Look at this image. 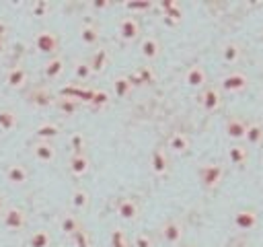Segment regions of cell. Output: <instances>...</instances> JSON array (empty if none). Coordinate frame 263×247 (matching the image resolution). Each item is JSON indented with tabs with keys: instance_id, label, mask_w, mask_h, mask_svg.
<instances>
[{
	"instance_id": "cell-8",
	"label": "cell",
	"mask_w": 263,
	"mask_h": 247,
	"mask_svg": "<svg viewBox=\"0 0 263 247\" xmlns=\"http://www.w3.org/2000/svg\"><path fill=\"white\" fill-rule=\"evenodd\" d=\"M31 152L39 163H53L55 156H58V150H55L53 142H45V140H35L33 146H31Z\"/></svg>"
},
{
	"instance_id": "cell-2",
	"label": "cell",
	"mask_w": 263,
	"mask_h": 247,
	"mask_svg": "<svg viewBox=\"0 0 263 247\" xmlns=\"http://www.w3.org/2000/svg\"><path fill=\"white\" fill-rule=\"evenodd\" d=\"M197 177H199V181L205 189H216L220 185L222 177H224V167L218 165V163H205V165L199 167Z\"/></svg>"
},
{
	"instance_id": "cell-12",
	"label": "cell",
	"mask_w": 263,
	"mask_h": 247,
	"mask_svg": "<svg viewBox=\"0 0 263 247\" xmlns=\"http://www.w3.org/2000/svg\"><path fill=\"white\" fill-rule=\"evenodd\" d=\"M205 82H208V74L203 70V66L199 64H193L187 68L185 72V84L191 86V89H205Z\"/></svg>"
},
{
	"instance_id": "cell-21",
	"label": "cell",
	"mask_w": 263,
	"mask_h": 247,
	"mask_svg": "<svg viewBox=\"0 0 263 247\" xmlns=\"http://www.w3.org/2000/svg\"><path fill=\"white\" fill-rule=\"evenodd\" d=\"M68 167H70V173H72L74 177H82V175L88 173V169H90V161H88V156H86L84 152H80V154H72L70 161H68Z\"/></svg>"
},
{
	"instance_id": "cell-37",
	"label": "cell",
	"mask_w": 263,
	"mask_h": 247,
	"mask_svg": "<svg viewBox=\"0 0 263 247\" xmlns=\"http://www.w3.org/2000/svg\"><path fill=\"white\" fill-rule=\"evenodd\" d=\"M109 247H129V241H127V235L123 228H113L111 231V237H109Z\"/></svg>"
},
{
	"instance_id": "cell-4",
	"label": "cell",
	"mask_w": 263,
	"mask_h": 247,
	"mask_svg": "<svg viewBox=\"0 0 263 247\" xmlns=\"http://www.w3.org/2000/svg\"><path fill=\"white\" fill-rule=\"evenodd\" d=\"M140 33H142V27H140V23H138L136 16H121L119 19V23H117V35H119L121 41L132 43V41H136L140 37Z\"/></svg>"
},
{
	"instance_id": "cell-9",
	"label": "cell",
	"mask_w": 263,
	"mask_h": 247,
	"mask_svg": "<svg viewBox=\"0 0 263 247\" xmlns=\"http://www.w3.org/2000/svg\"><path fill=\"white\" fill-rule=\"evenodd\" d=\"M150 169L156 177H164L171 169V163H168V154L164 148H154L152 154H150Z\"/></svg>"
},
{
	"instance_id": "cell-29",
	"label": "cell",
	"mask_w": 263,
	"mask_h": 247,
	"mask_svg": "<svg viewBox=\"0 0 263 247\" xmlns=\"http://www.w3.org/2000/svg\"><path fill=\"white\" fill-rule=\"evenodd\" d=\"M111 89H113V95H115V97H119V99H125V97L132 93L134 84H132L129 76H125V74H119V76H115V78H113V84H111Z\"/></svg>"
},
{
	"instance_id": "cell-46",
	"label": "cell",
	"mask_w": 263,
	"mask_h": 247,
	"mask_svg": "<svg viewBox=\"0 0 263 247\" xmlns=\"http://www.w3.org/2000/svg\"><path fill=\"white\" fill-rule=\"evenodd\" d=\"M6 33H8V25H6L4 21H0V39H4Z\"/></svg>"
},
{
	"instance_id": "cell-24",
	"label": "cell",
	"mask_w": 263,
	"mask_h": 247,
	"mask_svg": "<svg viewBox=\"0 0 263 247\" xmlns=\"http://www.w3.org/2000/svg\"><path fill=\"white\" fill-rule=\"evenodd\" d=\"M129 76V80H132V84L134 86H142V84H152L154 82V70L150 68V66H140V68H136L132 74H127Z\"/></svg>"
},
{
	"instance_id": "cell-30",
	"label": "cell",
	"mask_w": 263,
	"mask_h": 247,
	"mask_svg": "<svg viewBox=\"0 0 263 247\" xmlns=\"http://www.w3.org/2000/svg\"><path fill=\"white\" fill-rule=\"evenodd\" d=\"M245 142L249 146H261L263 144V126L259 121H251L247 126V136H245Z\"/></svg>"
},
{
	"instance_id": "cell-27",
	"label": "cell",
	"mask_w": 263,
	"mask_h": 247,
	"mask_svg": "<svg viewBox=\"0 0 263 247\" xmlns=\"http://www.w3.org/2000/svg\"><path fill=\"white\" fill-rule=\"evenodd\" d=\"M242 58V45L236 41H226L222 45V60L226 64H236Z\"/></svg>"
},
{
	"instance_id": "cell-42",
	"label": "cell",
	"mask_w": 263,
	"mask_h": 247,
	"mask_svg": "<svg viewBox=\"0 0 263 247\" xmlns=\"http://www.w3.org/2000/svg\"><path fill=\"white\" fill-rule=\"evenodd\" d=\"M134 247H154V239L148 233H138L134 237Z\"/></svg>"
},
{
	"instance_id": "cell-45",
	"label": "cell",
	"mask_w": 263,
	"mask_h": 247,
	"mask_svg": "<svg viewBox=\"0 0 263 247\" xmlns=\"http://www.w3.org/2000/svg\"><path fill=\"white\" fill-rule=\"evenodd\" d=\"M6 210H8V204H6V198H4L2 193H0V218L4 216V212H6Z\"/></svg>"
},
{
	"instance_id": "cell-38",
	"label": "cell",
	"mask_w": 263,
	"mask_h": 247,
	"mask_svg": "<svg viewBox=\"0 0 263 247\" xmlns=\"http://www.w3.org/2000/svg\"><path fill=\"white\" fill-rule=\"evenodd\" d=\"M162 21H164V25H168V27L179 25V23L183 21V8H181V4H177L175 8H171L168 12H164V14H162Z\"/></svg>"
},
{
	"instance_id": "cell-28",
	"label": "cell",
	"mask_w": 263,
	"mask_h": 247,
	"mask_svg": "<svg viewBox=\"0 0 263 247\" xmlns=\"http://www.w3.org/2000/svg\"><path fill=\"white\" fill-rule=\"evenodd\" d=\"M80 228H82V224H80V218H78L76 214H64V216L60 218V231H62L64 235H68L70 239H72Z\"/></svg>"
},
{
	"instance_id": "cell-47",
	"label": "cell",
	"mask_w": 263,
	"mask_h": 247,
	"mask_svg": "<svg viewBox=\"0 0 263 247\" xmlns=\"http://www.w3.org/2000/svg\"><path fill=\"white\" fill-rule=\"evenodd\" d=\"M6 49H8V45H6V39H0V56H2V54H6Z\"/></svg>"
},
{
	"instance_id": "cell-13",
	"label": "cell",
	"mask_w": 263,
	"mask_h": 247,
	"mask_svg": "<svg viewBox=\"0 0 263 247\" xmlns=\"http://www.w3.org/2000/svg\"><path fill=\"white\" fill-rule=\"evenodd\" d=\"M247 126H249V123H245L240 117H228V119H226V126H224V132H226V136H228L230 140L240 142V140H245V136H247Z\"/></svg>"
},
{
	"instance_id": "cell-43",
	"label": "cell",
	"mask_w": 263,
	"mask_h": 247,
	"mask_svg": "<svg viewBox=\"0 0 263 247\" xmlns=\"http://www.w3.org/2000/svg\"><path fill=\"white\" fill-rule=\"evenodd\" d=\"M177 4H179L177 0H160V2H156V6L162 10V14H164V12H168L171 8H175Z\"/></svg>"
},
{
	"instance_id": "cell-17",
	"label": "cell",
	"mask_w": 263,
	"mask_h": 247,
	"mask_svg": "<svg viewBox=\"0 0 263 247\" xmlns=\"http://www.w3.org/2000/svg\"><path fill=\"white\" fill-rule=\"evenodd\" d=\"M109 60H111L109 49H107V47H97V49L92 51V56L88 58V64H90V68H92V74H101V72L109 66Z\"/></svg>"
},
{
	"instance_id": "cell-5",
	"label": "cell",
	"mask_w": 263,
	"mask_h": 247,
	"mask_svg": "<svg viewBox=\"0 0 263 247\" xmlns=\"http://www.w3.org/2000/svg\"><path fill=\"white\" fill-rule=\"evenodd\" d=\"M232 222L238 231H253L259 224V214H257L255 208H240V210L234 212Z\"/></svg>"
},
{
	"instance_id": "cell-33",
	"label": "cell",
	"mask_w": 263,
	"mask_h": 247,
	"mask_svg": "<svg viewBox=\"0 0 263 247\" xmlns=\"http://www.w3.org/2000/svg\"><path fill=\"white\" fill-rule=\"evenodd\" d=\"M31 103L37 107H49L55 103V97L45 89H37L35 93H31Z\"/></svg>"
},
{
	"instance_id": "cell-1",
	"label": "cell",
	"mask_w": 263,
	"mask_h": 247,
	"mask_svg": "<svg viewBox=\"0 0 263 247\" xmlns=\"http://www.w3.org/2000/svg\"><path fill=\"white\" fill-rule=\"evenodd\" d=\"M33 43H35V49H37L39 54L49 56V58L58 56V49H60V37H58L53 31H49V29H41V31H37Z\"/></svg>"
},
{
	"instance_id": "cell-20",
	"label": "cell",
	"mask_w": 263,
	"mask_h": 247,
	"mask_svg": "<svg viewBox=\"0 0 263 247\" xmlns=\"http://www.w3.org/2000/svg\"><path fill=\"white\" fill-rule=\"evenodd\" d=\"M166 146H168V150H171V152H175V154H183V152H187V150H189L191 140H189V136H187V134H183V132H175V134H171V136H168Z\"/></svg>"
},
{
	"instance_id": "cell-14",
	"label": "cell",
	"mask_w": 263,
	"mask_h": 247,
	"mask_svg": "<svg viewBox=\"0 0 263 247\" xmlns=\"http://www.w3.org/2000/svg\"><path fill=\"white\" fill-rule=\"evenodd\" d=\"M4 175H6V181L12 183V185H25L29 181V169L25 165H21V163L8 165L6 171H4Z\"/></svg>"
},
{
	"instance_id": "cell-34",
	"label": "cell",
	"mask_w": 263,
	"mask_h": 247,
	"mask_svg": "<svg viewBox=\"0 0 263 247\" xmlns=\"http://www.w3.org/2000/svg\"><path fill=\"white\" fill-rule=\"evenodd\" d=\"M109 101H111V95L105 89H92V95H90L88 103H90L92 109H103V107L109 105Z\"/></svg>"
},
{
	"instance_id": "cell-18",
	"label": "cell",
	"mask_w": 263,
	"mask_h": 247,
	"mask_svg": "<svg viewBox=\"0 0 263 247\" xmlns=\"http://www.w3.org/2000/svg\"><path fill=\"white\" fill-rule=\"evenodd\" d=\"M53 107H55L62 115L72 117V115H76V111L80 109V101L74 99V97H68V95H60V97H55Z\"/></svg>"
},
{
	"instance_id": "cell-6",
	"label": "cell",
	"mask_w": 263,
	"mask_h": 247,
	"mask_svg": "<svg viewBox=\"0 0 263 247\" xmlns=\"http://www.w3.org/2000/svg\"><path fill=\"white\" fill-rule=\"evenodd\" d=\"M115 210H117V216L121 220H125V222H134L140 216V204L134 198H121V200H117Z\"/></svg>"
},
{
	"instance_id": "cell-19",
	"label": "cell",
	"mask_w": 263,
	"mask_h": 247,
	"mask_svg": "<svg viewBox=\"0 0 263 247\" xmlns=\"http://www.w3.org/2000/svg\"><path fill=\"white\" fill-rule=\"evenodd\" d=\"M78 37H80V41H82L84 45L92 47V45H97L99 39H101V29H99L95 23H84V25L78 29Z\"/></svg>"
},
{
	"instance_id": "cell-32",
	"label": "cell",
	"mask_w": 263,
	"mask_h": 247,
	"mask_svg": "<svg viewBox=\"0 0 263 247\" xmlns=\"http://www.w3.org/2000/svg\"><path fill=\"white\" fill-rule=\"evenodd\" d=\"M72 74H74V78L76 80H88L90 76H92V68H90V64H88V60H74V64H72Z\"/></svg>"
},
{
	"instance_id": "cell-16",
	"label": "cell",
	"mask_w": 263,
	"mask_h": 247,
	"mask_svg": "<svg viewBox=\"0 0 263 247\" xmlns=\"http://www.w3.org/2000/svg\"><path fill=\"white\" fill-rule=\"evenodd\" d=\"M160 41L154 37V35H148V37H144L142 41H140V54H142V58L144 60H148V62H152V60H156L158 56H160Z\"/></svg>"
},
{
	"instance_id": "cell-39",
	"label": "cell",
	"mask_w": 263,
	"mask_h": 247,
	"mask_svg": "<svg viewBox=\"0 0 263 247\" xmlns=\"http://www.w3.org/2000/svg\"><path fill=\"white\" fill-rule=\"evenodd\" d=\"M49 10H51V4H49L47 0H35V2L31 4V14H33L35 19H43V16H47Z\"/></svg>"
},
{
	"instance_id": "cell-35",
	"label": "cell",
	"mask_w": 263,
	"mask_h": 247,
	"mask_svg": "<svg viewBox=\"0 0 263 247\" xmlns=\"http://www.w3.org/2000/svg\"><path fill=\"white\" fill-rule=\"evenodd\" d=\"M29 247H51V235L45 228L35 231L29 237Z\"/></svg>"
},
{
	"instance_id": "cell-22",
	"label": "cell",
	"mask_w": 263,
	"mask_h": 247,
	"mask_svg": "<svg viewBox=\"0 0 263 247\" xmlns=\"http://www.w3.org/2000/svg\"><path fill=\"white\" fill-rule=\"evenodd\" d=\"M64 68H66L64 58H62V56H53V58H49V60L43 64V76L49 78V80L60 78L62 72H64Z\"/></svg>"
},
{
	"instance_id": "cell-41",
	"label": "cell",
	"mask_w": 263,
	"mask_h": 247,
	"mask_svg": "<svg viewBox=\"0 0 263 247\" xmlns=\"http://www.w3.org/2000/svg\"><path fill=\"white\" fill-rule=\"evenodd\" d=\"M84 146H86V138L82 134H72L70 136V148H72V154H80L84 152Z\"/></svg>"
},
{
	"instance_id": "cell-3",
	"label": "cell",
	"mask_w": 263,
	"mask_h": 247,
	"mask_svg": "<svg viewBox=\"0 0 263 247\" xmlns=\"http://www.w3.org/2000/svg\"><path fill=\"white\" fill-rule=\"evenodd\" d=\"M247 86H249V76L240 70H232V72L224 74L222 80H220V89L224 93H232V95L247 91Z\"/></svg>"
},
{
	"instance_id": "cell-36",
	"label": "cell",
	"mask_w": 263,
	"mask_h": 247,
	"mask_svg": "<svg viewBox=\"0 0 263 247\" xmlns=\"http://www.w3.org/2000/svg\"><path fill=\"white\" fill-rule=\"evenodd\" d=\"M156 4L152 0H127V2H123V8L129 10V12H148Z\"/></svg>"
},
{
	"instance_id": "cell-44",
	"label": "cell",
	"mask_w": 263,
	"mask_h": 247,
	"mask_svg": "<svg viewBox=\"0 0 263 247\" xmlns=\"http://www.w3.org/2000/svg\"><path fill=\"white\" fill-rule=\"evenodd\" d=\"M90 6L95 10H105V8H111V0H92Z\"/></svg>"
},
{
	"instance_id": "cell-25",
	"label": "cell",
	"mask_w": 263,
	"mask_h": 247,
	"mask_svg": "<svg viewBox=\"0 0 263 247\" xmlns=\"http://www.w3.org/2000/svg\"><path fill=\"white\" fill-rule=\"evenodd\" d=\"M228 161H230V165H234V167H245L247 161H249V148H247L245 144H240V142L232 144V146L228 148Z\"/></svg>"
},
{
	"instance_id": "cell-11",
	"label": "cell",
	"mask_w": 263,
	"mask_h": 247,
	"mask_svg": "<svg viewBox=\"0 0 263 247\" xmlns=\"http://www.w3.org/2000/svg\"><path fill=\"white\" fill-rule=\"evenodd\" d=\"M199 105L203 107V111H216L222 105V93L216 86H205L199 93Z\"/></svg>"
},
{
	"instance_id": "cell-15",
	"label": "cell",
	"mask_w": 263,
	"mask_h": 247,
	"mask_svg": "<svg viewBox=\"0 0 263 247\" xmlns=\"http://www.w3.org/2000/svg\"><path fill=\"white\" fill-rule=\"evenodd\" d=\"M27 80H29V72L23 66H12L4 76V82L8 89H23Z\"/></svg>"
},
{
	"instance_id": "cell-10",
	"label": "cell",
	"mask_w": 263,
	"mask_h": 247,
	"mask_svg": "<svg viewBox=\"0 0 263 247\" xmlns=\"http://www.w3.org/2000/svg\"><path fill=\"white\" fill-rule=\"evenodd\" d=\"M160 235L168 245H179L183 239V224L175 218H168L162 226H160Z\"/></svg>"
},
{
	"instance_id": "cell-48",
	"label": "cell",
	"mask_w": 263,
	"mask_h": 247,
	"mask_svg": "<svg viewBox=\"0 0 263 247\" xmlns=\"http://www.w3.org/2000/svg\"><path fill=\"white\" fill-rule=\"evenodd\" d=\"M185 247H193V245H185Z\"/></svg>"
},
{
	"instance_id": "cell-7",
	"label": "cell",
	"mask_w": 263,
	"mask_h": 247,
	"mask_svg": "<svg viewBox=\"0 0 263 247\" xmlns=\"http://www.w3.org/2000/svg\"><path fill=\"white\" fill-rule=\"evenodd\" d=\"M2 224L8 231H21V228H25V224H27L25 210L23 208H16V206H8V210L2 216Z\"/></svg>"
},
{
	"instance_id": "cell-26",
	"label": "cell",
	"mask_w": 263,
	"mask_h": 247,
	"mask_svg": "<svg viewBox=\"0 0 263 247\" xmlns=\"http://www.w3.org/2000/svg\"><path fill=\"white\" fill-rule=\"evenodd\" d=\"M16 126H18V115H16V111L10 109V107H2V109H0V132L8 134V132H12Z\"/></svg>"
},
{
	"instance_id": "cell-23",
	"label": "cell",
	"mask_w": 263,
	"mask_h": 247,
	"mask_svg": "<svg viewBox=\"0 0 263 247\" xmlns=\"http://www.w3.org/2000/svg\"><path fill=\"white\" fill-rule=\"evenodd\" d=\"M60 136V126L55 121H41L37 128H35V138L37 140H45V142H51Z\"/></svg>"
},
{
	"instance_id": "cell-40",
	"label": "cell",
	"mask_w": 263,
	"mask_h": 247,
	"mask_svg": "<svg viewBox=\"0 0 263 247\" xmlns=\"http://www.w3.org/2000/svg\"><path fill=\"white\" fill-rule=\"evenodd\" d=\"M72 243H74V247H92V239H90V235H88L86 228H80L72 237Z\"/></svg>"
},
{
	"instance_id": "cell-31",
	"label": "cell",
	"mask_w": 263,
	"mask_h": 247,
	"mask_svg": "<svg viewBox=\"0 0 263 247\" xmlns=\"http://www.w3.org/2000/svg\"><path fill=\"white\" fill-rule=\"evenodd\" d=\"M70 202H72V208L74 210H86L88 204H90V196L84 187H76L70 196Z\"/></svg>"
}]
</instances>
